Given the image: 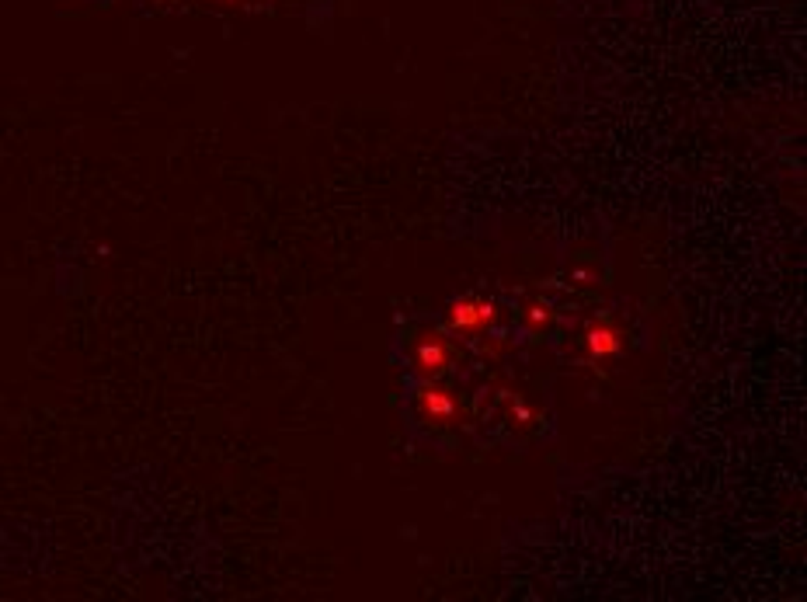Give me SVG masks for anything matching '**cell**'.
<instances>
[{
  "mask_svg": "<svg viewBox=\"0 0 807 602\" xmlns=\"http://www.w3.org/2000/svg\"><path fill=\"white\" fill-rule=\"evenodd\" d=\"M418 414L424 421L442 425V421H449L452 414H456V401H452V394L446 387H439V383L428 380V383H421V390H418Z\"/></svg>",
  "mask_w": 807,
  "mask_h": 602,
  "instance_id": "cell-3",
  "label": "cell"
},
{
  "mask_svg": "<svg viewBox=\"0 0 807 602\" xmlns=\"http://www.w3.org/2000/svg\"><path fill=\"white\" fill-rule=\"evenodd\" d=\"M529 321H533V324L550 321V306H547V303H529Z\"/></svg>",
  "mask_w": 807,
  "mask_h": 602,
  "instance_id": "cell-5",
  "label": "cell"
},
{
  "mask_svg": "<svg viewBox=\"0 0 807 602\" xmlns=\"http://www.w3.org/2000/svg\"><path fill=\"white\" fill-rule=\"evenodd\" d=\"M588 352H592L595 359H609V355H616V352H619V331H616L613 324H606V321L592 324V328H588Z\"/></svg>",
  "mask_w": 807,
  "mask_h": 602,
  "instance_id": "cell-4",
  "label": "cell"
},
{
  "mask_svg": "<svg viewBox=\"0 0 807 602\" xmlns=\"http://www.w3.org/2000/svg\"><path fill=\"white\" fill-rule=\"evenodd\" d=\"M449 362H452V348L442 335H424L418 341V348H415V366H418V372L424 376V380L442 376V372L449 369Z\"/></svg>",
  "mask_w": 807,
  "mask_h": 602,
  "instance_id": "cell-2",
  "label": "cell"
},
{
  "mask_svg": "<svg viewBox=\"0 0 807 602\" xmlns=\"http://www.w3.org/2000/svg\"><path fill=\"white\" fill-rule=\"evenodd\" d=\"M494 321H498V310H494L487 300H477V296L456 300L449 306V324L456 328V331H484V328H491Z\"/></svg>",
  "mask_w": 807,
  "mask_h": 602,
  "instance_id": "cell-1",
  "label": "cell"
}]
</instances>
